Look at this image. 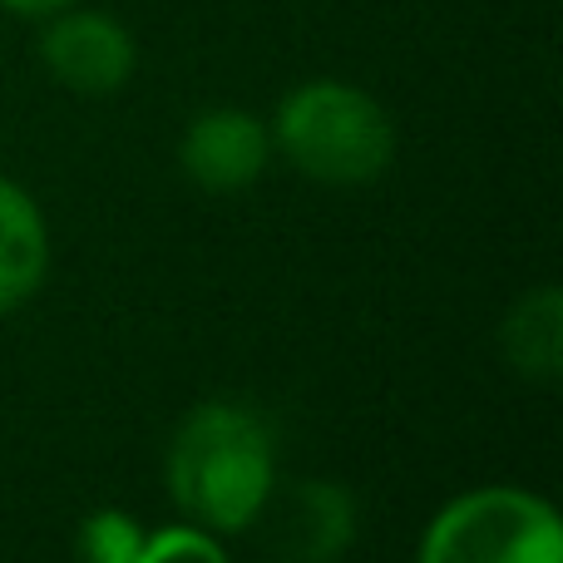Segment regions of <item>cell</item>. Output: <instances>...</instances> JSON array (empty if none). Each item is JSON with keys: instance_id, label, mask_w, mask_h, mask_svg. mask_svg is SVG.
Masks as SVG:
<instances>
[{"instance_id": "6da1fadb", "label": "cell", "mask_w": 563, "mask_h": 563, "mask_svg": "<svg viewBox=\"0 0 563 563\" xmlns=\"http://www.w3.org/2000/svg\"><path fill=\"white\" fill-rule=\"evenodd\" d=\"M164 479L188 525L208 534H243L277 495L273 430L238 400H203L168 440Z\"/></svg>"}, {"instance_id": "7a4b0ae2", "label": "cell", "mask_w": 563, "mask_h": 563, "mask_svg": "<svg viewBox=\"0 0 563 563\" xmlns=\"http://www.w3.org/2000/svg\"><path fill=\"white\" fill-rule=\"evenodd\" d=\"M267 129L282 158L301 178L327 188H366L396 158L390 114L346 79H307L287 89Z\"/></svg>"}, {"instance_id": "3957f363", "label": "cell", "mask_w": 563, "mask_h": 563, "mask_svg": "<svg viewBox=\"0 0 563 563\" xmlns=\"http://www.w3.org/2000/svg\"><path fill=\"white\" fill-rule=\"evenodd\" d=\"M416 563H563V519L534 489L479 485L430 519Z\"/></svg>"}, {"instance_id": "277c9868", "label": "cell", "mask_w": 563, "mask_h": 563, "mask_svg": "<svg viewBox=\"0 0 563 563\" xmlns=\"http://www.w3.org/2000/svg\"><path fill=\"white\" fill-rule=\"evenodd\" d=\"M40 59H45V69L65 89L99 99L129 85V75L139 65V45L129 35V25H119L109 10L65 5L55 15H45Z\"/></svg>"}, {"instance_id": "5b68a950", "label": "cell", "mask_w": 563, "mask_h": 563, "mask_svg": "<svg viewBox=\"0 0 563 563\" xmlns=\"http://www.w3.org/2000/svg\"><path fill=\"white\" fill-rule=\"evenodd\" d=\"M273 158V129L247 109H203L178 139V164L203 194H243Z\"/></svg>"}, {"instance_id": "8992f818", "label": "cell", "mask_w": 563, "mask_h": 563, "mask_svg": "<svg viewBox=\"0 0 563 563\" xmlns=\"http://www.w3.org/2000/svg\"><path fill=\"white\" fill-rule=\"evenodd\" d=\"M356 539V499L336 479H301L282 509V549L297 563H331Z\"/></svg>"}, {"instance_id": "52a82bcc", "label": "cell", "mask_w": 563, "mask_h": 563, "mask_svg": "<svg viewBox=\"0 0 563 563\" xmlns=\"http://www.w3.org/2000/svg\"><path fill=\"white\" fill-rule=\"evenodd\" d=\"M45 273H49L45 213L15 178H0V317L25 307L40 291Z\"/></svg>"}, {"instance_id": "ba28073f", "label": "cell", "mask_w": 563, "mask_h": 563, "mask_svg": "<svg viewBox=\"0 0 563 563\" xmlns=\"http://www.w3.org/2000/svg\"><path fill=\"white\" fill-rule=\"evenodd\" d=\"M499 351L509 371L534 386H554L563 371V291L554 282L525 291L499 327Z\"/></svg>"}, {"instance_id": "9c48e42d", "label": "cell", "mask_w": 563, "mask_h": 563, "mask_svg": "<svg viewBox=\"0 0 563 563\" xmlns=\"http://www.w3.org/2000/svg\"><path fill=\"white\" fill-rule=\"evenodd\" d=\"M148 529L129 509H95L79 525V563H134Z\"/></svg>"}, {"instance_id": "30bf717a", "label": "cell", "mask_w": 563, "mask_h": 563, "mask_svg": "<svg viewBox=\"0 0 563 563\" xmlns=\"http://www.w3.org/2000/svg\"><path fill=\"white\" fill-rule=\"evenodd\" d=\"M134 563H233L218 544V534L198 525H174V529H154L144 539Z\"/></svg>"}, {"instance_id": "8fae6325", "label": "cell", "mask_w": 563, "mask_h": 563, "mask_svg": "<svg viewBox=\"0 0 563 563\" xmlns=\"http://www.w3.org/2000/svg\"><path fill=\"white\" fill-rule=\"evenodd\" d=\"M75 5V0H0V10H10V15H25V20H45L55 15V10Z\"/></svg>"}]
</instances>
